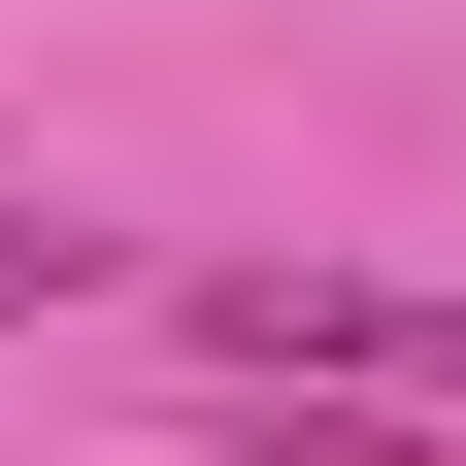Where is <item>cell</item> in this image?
<instances>
[{"label":"cell","instance_id":"6da1fadb","mask_svg":"<svg viewBox=\"0 0 466 466\" xmlns=\"http://www.w3.org/2000/svg\"><path fill=\"white\" fill-rule=\"evenodd\" d=\"M67 267H100V233H34V200H0V333H34V300H67Z\"/></svg>","mask_w":466,"mask_h":466}]
</instances>
